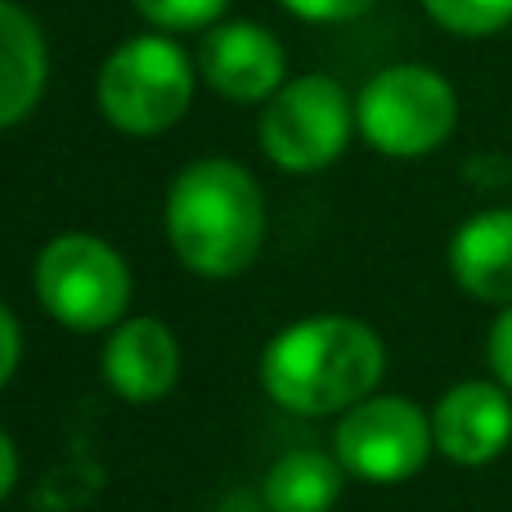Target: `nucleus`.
<instances>
[{
	"label": "nucleus",
	"instance_id": "1",
	"mask_svg": "<svg viewBox=\"0 0 512 512\" xmlns=\"http://www.w3.org/2000/svg\"><path fill=\"white\" fill-rule=\"evenodd\" d=\"M387 369L382 337L351 315H310L270 337L261 355V387L292 414H346L373 396Z\"/></svg>",
	"mask_w": 512,
	"mask_h": 512
},
{
	"label": "nucleus",
	"instance_id": "2",
	"mask_svg": "<svg viewBox=\"0 0 512 512\" xmlns=\"http://www.w3.org/2000/svg\"><path fill=\"white\" fill-rule=\"evenodd\" d=\"M167 243L203 279H234L265 243V198L248 167L198 158L167 189Z\"/></svg>",
	"mask_w": 512,
	"mask_h": 512
},
{
	"label": "nucleus",
	"instance_id": "3",
	"mask_svg": "<svg viewBox=\"0 0 512 512\" xmlns=\"http://www.w3.org/2000/svg\"><path fill=\"white\" fill-rule=\"evenodd\" d=\"M194 81L198 63L171 36L144 32L122 41L104 59L95 81V104L113 131L149 140V135L171 131L189 113Z\"/></svg>",
	"mask_w": 512,
	"mask_h": 512
},
{
	"label": "nucleus",
	"instance_id": "4",
	"mask_svg": "<svg viewBox=\"0 0 512 512\" xmlns=\"http://www.w3.org/2000/svg\"><path fill=\"white\" fill-rule=\"evenodd\" d=\"M459 126V95L427 63H396L364 81L355 95V131L373 153L423 158L436 153Z\"/></svg>",
	"mask_w": 512,
	"mask_h": 512
},
{
	"label": "nucleus",
	"instance_id": "5",
	"mask_svg": "<svg viewBox=\"0 0 512 512\" xmlns=\"http://www.w3.org/2000/svg\"><path fill=\"white\" fill-rule=\"evenodd\" d=\"M36 297L72 333L117 328L131 301V270L95 234H59L36 256Z\"/></svg>",
	"mask_w": 512,
	"mask_h": 512
},
{
	"label": "nucleus",
	"instance_id": "6",
	"mask_svg": "<svg viewBox=\"0 0 512 512\" xmlns=\"http://www.w3.org/2000/svg\"><path fill=\"white\" fill-rule=\"evenodd\" d=\"M355 131V104L342 81L324 72H306L297 81H283L261 113V153L279 171L310 176V171L333 167L346 153Z\"/></svg>",
	"mask_w": 512,
	"mask_h": 512
},
{
	"label": "nucleus",
	"instance_id": "7",
	"mask_svg": "<svg viewBox=\"0 0 512 512\" xmlns=\"http://www.w3.org/2000/svg\"><path fill=\"white\" fill-rule=\"evenodd\" d=\"M333 450L351 477L369 486H400L432 459V414H423L409 396H369L337 418Z\"/></svg>",
	"mask_w": 512,
	"mask_h": 512
},
{
	"label": "nucleus",
	"instance_id": "8",
	"mask_svg": "<svg viewBox=\"0 0 512 512\" xmlns=\"http://www.w3.org/2000/svg\"><path fill=\"white\" fill-rule=\"evenodd\" d=\"M198 77L230 104H265L288 81L283 41L265 23H216L198 45Z\"/></svg>",
	"mask_w": 512,
	"mask_h": 512
},
{
	"label": "nucleus",
	"instance_id": "9",
	"mask_svg": "<svg viewBox=\"0 0 512 512\" xmlns=\"http://www.w3.org/2000/svg\"><path fill=\"white\" fill-rule=\"evenodd\" d=\"M436 450L459 468H486L512 445V391L472 378L450 387L432 409Z\"/></svg>",
	"mask_w": 512,
	"mask_h": 512
},
{
	"label": "nucleus",
	"instance_id": "10",
	"mask_svg": "<svg viewBox=\"0 0 512 512\" xmlns=\"http://www.w3.org/2000/svg\"><path fill=\"white\" fill-rule=\"evenodd\" d=\"M104 378L131 405H153L180 378V346L162 319L135 315L113 328L104 342Z\"/></svg>",
	"mask_w": 512,
	"mask_h": 512
},
{
	"label": "nucleus",
	"instance_id": "11",
	"mask_svg": "<svg viewBox=\"0 0 512 512\" xmlns=\"http://www.w3.org/2000/svg\"><path fill=\"white\" fill-rule=\"evenodd\" d=\"M450 274L468 297L512 306V207L477 212L450 239Z\"/></svg>",
	"mask_w": 512,
	"mask_h": 512
},
{
	"label": "nucleus",
	"instance_id": "12",
	"mask_svg": "<svg viewBox=\"0 0 512 512\" xmlns=\"http://www.w3.org/2000/svg\"><path fill=\"white\" fill-rule=\"evenodd\" d=\"M50 50L41 23L14 0H0V131L18 126L45 95Z\"/></svg>",
	"mask_w": 512,
	"mask_h": 512
},
{
	"label": "nucleus",
	"instance_id": "13",
	"mask_svg": "<svg viewBox=\"0 0 512 512\" xmlns=\"http://www.w3.org/2000/svg\"><path fill=\"white\" fill-rule=\"evenodd\" d=\"M346 468L337 454L288 450L265 472V508L270 512H333L342 499Z\"/></svg>",
	"mask_w": 512,
	"mask_h": 512
},
{
	"label": "nucleus",
	"instance_id": "14",
	"mask_svg": "<svg viewBox=\"0 0 512 512\" xmlns=\"http://www.w3.org/2000/svg\"><path fill=\"white\" fill-rule=\"evenodd\" d=\"M423 9L454 36H495L512 23V0H423Z\"/></svg>",
	"mask_w": 512,
	"mask_h": 512
},
{
	"label": "nucleus",
	"instance_id": "15",
	"mask_svg": "<svg viewBox=\"0 0 512 512\" xmlns=\"http://www.w3.org/2000/svg\"><path fill=\"white\" fill-rule=\"evenodd\" d=\"M131 5L158 32H203L221 23L230 0H131Z\"/></svg>",
	"mask_w": 512,
	"mask_h": 512
},
{
	"label": "nucleus",
	"instance_id": "16",
	"mask_svg": "<svg viewBox=\"0 0 512 512\" xmlns=\"http://www.w3.org/2000/svg\"><path fill=\"white\" fill-rule=\"evenodd\" d=\"M279 5L301 23H351V18L369 14L378 0H279Z\"/></svg>",
	"mask_w": 512,
	"mask_h": 512
},
{
	"label": "nucleus",
	"instance_id": "17",
	"mask_svg": "<svg viewBox=\"0 0 512 512\" xmlns=\"http://www.w3.org/2000/svg\"><path fill=\"white\" fill-rule=\"evenodd\" d=\"M486 360H490V373L495 382H504L512 391V306H504L490 324V337H486Z\"/></svg>",
	"mask_w": 512,
	"mask_h": 512
},
{
	"label": "nucleus",
	"instance_id": "18",
	"mask_svg": "<svg viewBox=\"0 0 512 512\" xmlns=\"http://www.w3.org/2000/svg\"><path fill=\"white\" fill-rule=\"evenodd\" d=\"M18 360H23V333H18L14 310L0 301V391H5V382L14 378Z\"/></svg>",
	"mask_w": 512,
	"mask_h": 512
},
{
	"label": "nucleus",
	"instance_id": "19",
	"mask_svg": "<svg viewBox=\"0 0 512 512\" xmlns=\"http://www.w3.org/2000/svg\"><path fill=\"white\" fill-rule=\"evenodd\" d=\"M14 481H18V450H14V441H9V432L0 427V499H9Z\"/></svg>",
	"mask_w": 512,
	"mask_h": 512
}]
</instances>
